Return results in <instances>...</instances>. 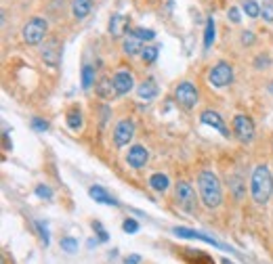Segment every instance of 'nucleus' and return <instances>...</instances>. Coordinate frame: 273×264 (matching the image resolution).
<instances>
[{
    "mask_svg": "<svg viewBox=\"0 0 273 264\" xmlns=\"http://www.w3.org/2000/svg\"><path fill=\"white\" fill-rule=\"evenodd\" d=\"M198 189H200V197L202 203L206 208H219L223 201V189H221V181L212 170H202L198 174Z\"/></svg>",
    "mask_w": 273,
    "mask_h": 264,
    "instance_id": "nucleus-1",
    "label": "nucleus"
},
{
    "mask_svg": "<svg viewBox=\"0 0 273 264\" xmlns=\"http://www.w3.org/2000/svg\"><path fill=\"white\" fill-rule=\"evenodd\" d=\"M250 193H252V199L257 203H267L269 201L271 193H273V176H271V170L265 164H259L252 170Z\"/></svg>",
    "mask_w": 273,
    "mask_h": 264,
    "instance_id": "nucleus-2",
    "label": "nucleus"
},
{
    "mask_svg": "<svg viewBox=\"0 0 273 264\" xmlns=\"http://www.w3.org/2000/svg\"><path fill=\"white\" fill-rule=\"evenodd\" d=\"M46 30H48L46 19H42V17H32V19L23 25L21 36L30 46H38L46 36Z\"/></svg>",
    "mask_w": 273,
    "mask_h": 264,
    "instance_id": "nucleus-3",
    "label": "nucleus"
},
{
    "mask_svg": "<svg viewBox=\"0 0 273 264\" xmlns=\"http://www.w3.org/2000/svg\"><path fill=\"white\" fill-rule=\"evenodd\" d=\"M175 197H177V203H179V208L183 210V212H187L189 216L196 212V191H194V187L187 181H179L177 183Z\"/></svg>",
    "mask_w": 273,
    "mask_h": 264,
    "instance_id": "nucleus-4",
    "label": "nucleus"
},
{
    "mask_svg": "<svg viewBox=\"0 0 273 264\" xmlns=\"http://www.w3.org/2000/svg\"><path fill=\"white\" fill-rule=\"evenodd\" d=\"M175 101H177V105H181L183 109H194L196 103H198V88L189 80L181 82L175 88Z\"/></svg>",
    "mask_w": 273,
    "mask_h": 264,
    "instance_id": "nucleus-5",
    "label": "nucleus"
},
{
    "mask_svg": "<svg viewBox=\"0 0 273 264\" xmlns=\"http://www.w3.org/2000/svg\"><path fill=\"white\" fill-rule=\"evenodd\" d=\"M208 82L216 88H223V86H229L233 82V69L227 61H219L208 74Z\"/></svg>",
    "mask_w": 273,
    "mask_h": 264,
    "instance_id": "nucleus-6",
    "label": "nucleus"
},
{
    "mask_svg": "<svg viewBox=\"0 0 273 264\" xmlns=\"http://www.w3.org/2000/svg\"><path fill=\"white\" fill-rule=\"evenodd\" d=\"M233 134L242 140V143H250L254 138V122L252 118L244 115V113H237L233 118Z\"/></svg>",
    "mask_w": 273,
    "mask_h": 264,
    "instance_id": "nucleus-7",
    "label": "nucleus"
},
{
    "mask_svg": "<svg viewBox=\"0 0 273 264\" xmlns=\"http://www.w3.org/2000/svg\"><path fill=\"white\" fill-rule=\"evenodd\" d=\"M132 136H134V122L128 120V118L118 122L116 128H114V143H116V147H126L132 140Z\"/></svg>",
    "mask_w": 273,
    "mask_h": 264,
    "instance_id": "nucleus-8",
    "label": "nucleus"
},
{
    "mask_svg": "<svg viewBox=\"0 0 273 264\" xmlns=\"http://www.w3.org/2000/svg\"><path fill=\"white\" fill-rule=\"evenodd\" d=\"M175 231V235L177 237H183V239H198V241H204V243H210V245H214V248H219V250H229L225 243H221V241H216L214 237H210V235H206V233H200V231H194V228H185V226H177V228H173Z\"/></svg>",
    "mask_w": 273,
    "mask_h": 264,
    "instance_id": "nucleus-9",
    "label": "nucleus"
},
{
    "mask_svg": "<svg viewBox=\"0 0 273 264\" xmlns=\"http://www.w3.org/2000/svg\"><path fill=\"white\" fill-rule=\"evenodd\" d=\"M42 61L50 67H57L61 63V44L57 38H48L42 46Z\"/></svg>",
    "mask_w": 273,
    "mask_h": 264,
    "instance_id": "nucleus-10",
    "label": "nucleus"
},
{
    "mask_svg": "<svg viewBox=\"0 0 273 264\" xmlns=\"http://www.w3.org/2000/svg\"><path fill=\"white\" fill-rule=\"evenodd\" d=\"M147 160H149V151H147L143 145H132V147L128 149L126 162H128L130 168L139 170V168H143V166L147 164Z\"/></svg>",
    "mask_w": 273,
    "mask_h": 264,
    "instance_id": "nucleus-11",
    "label": "nucleus"
},
{
    "mask_svg": "<svg viewBox=\"0 0 273 264\" xmlns=\"http://www.w3.org/2000/svg\"><path fill=\"white\" fill-rule=\"evenodd\" d=\"M200 120H202V124H206V126L216 128V130H219L221 134H223L225 138L229 136V130H227V126H225L223 118H221V113H216V111H212V109H206V111H202Z\"/></svg>",
    "mask_w": 273,
    "mask_h": 264,
    "instance_id": "nucleus-12",
    "label": "nucleus"
},
{
    "mask_svg": "<svg viewBox=\"0 0 273 264\" xmlns=\"http://www.w3.org/2000/svg\"><path fill=\"white\" fill-rule=\"evenodd\" d=\"M114 88H116V93L118 97H122V95H128L132 91V86H134V78L130 72H118L114 74Z\"/></svg>",
    "mask_w": 273,
    "mask_h": 264,
    "instance_id": "nucleus-13",
    "label": "nucleus"
},
{
    "mask_svg": "<svg viewBox=\"0 0 273 264\" xmlns=\"http://www.w3.org/2000/svg\"><path fill=\"white\" fill-rule=\"evenodd\" d=\"M124 32H128V17L114 13L110 17V34L114 38H120V36H124Z\"/></svg>",
    "mask_w": 273,
    "mask_h": 264,
    "instance_id": "nucleus-14",
    "label": "nucleus"
},
{
    "mask_svg": "<svg viewBox=\"0 0 273 264\" xmlns=\"http://www.w3.org/2000/svg\"><path fill=\"white\" fill-rule=\"evenodd\" d=\"M89 195L97 201V203H105V206H120V201L118 199H114L110 193L103 189V187H99V185H93L91 189H89Z\"/></svg>",
    "mask_w": 273,
    "mask_h": 264,
    "instance_id": "nucleus-15",
    "label": "nucleus"
},
{
    "mask_svg": "<svg viewBox=\"0 0 273 264\" xmlns=\"http://www.w3.org/2000/svg\"><path fill=\"white\" fill-rule=\"evenodd\" d=\"M137 97L141 101H151L158 97V84L153 82V78H147L139 88H137Z\"/></svg>",
    "mask_w": 273,
    "mask_h": 264,
    "instance_id": "nucleus-16",
    "label": "nucleus"
},
{
    "mask_svg": "<svg viewBox=\"0 0 273 264\" xmlns=\"http://www.w3.org/2000/svg\"><path fill=\"white\" fill-rule=\"evenodd\" d=\"M95 91H97L99 97H103V99H114V97L118 95V93H116V88H114V80H110V78H101V80H97Z\"/></svg>",
    "mask_w": 273,
    "mask_h": 264,
    "instance_id": "nucleus-17",
    "label": "nucleus"
},
{
    "mask_svg": "<svg viewBox=\"0 0 273 264\" xmlns=\"http://www.w3.org/2000/svg\"><path fill=\"white\" fill-rule=\"evenodd\" d=\"M93 11V0H74L72 3V15L76 19H84Z\"/></svg>",
    "mask_w": 273,
    "mask_h": 264,
    "instance_id": "nucleus-18",
    "label": "nucleus"
},
{
    "mask_svg": "<svg viewBox=\"0 0 273 264\" xmlns=\"http://www.w3.org/2000/svg\"><path fill=\"white\" fill-rule=\"evenodd\" d=\"M168 185H170L168 176H166V174H162V172H156V174H151V176H149V187H151L153 191L162 193V191H166V189H168Z\"/></svg>",
    "mask_w": 273,
    "mask_h": 264,
    "instance_id": "nucleus-19",
    "label": "nucleus"
},
{
    "mask_svg": "<svg viewBox=\"0 0 273 264\" xmlns=\"http://www.w3.org/2000/svg\"><path fill=\"white\" fill-rule=\"evenodd\" d=\"M65 122H67V126H70L72 130H80L82 128V111L78 107L70 109L67 115H65Z\"/></svg>",
    "mask_w": 273,
    "mask_h": 264,
    "instance_id": "nucleus-20",
    "label": "nucleus"
},
{
    "mask_svg": "<svg viewBox=\"0 0 273 264\" xmlns=\"http://www.w3.org/2000/svg\"><path fill=\"white\" fill-rule=\"evenodd\" d=\"M122 48H124V52H126L128 57H132V55H137V52H141V50H143V46H141V40L137 38V36H128V38L124 40Z\"/></svg>",
    "mask_w": 273,
    "mask_h": 264,
    "instance_id": "nucleus-21",
    "label": "nucleus"
},
{
    "mask_svg": "<svg viewBox=\"0 0 273 264\" xmlns=\"http://www.w3.org/2000/svg\"><path fill=\"white\" fill-rule=\"evenodd\" d=\"M95 84V67L93 65H82V88L89 91Z\"/></svg>",
    "mask_w": 273,
    "mask_h": 264,
    "instance_id": "nucleus-22",
    "label": "nucleus"
},
{
    "mask_svg": "<svg viewBox=\"0 0 273 264\" xmlns=\"http://www.w3.org/2000/svg\"><path fill=\"white\" fill-rule=\"evenodd\" d=\"M214 42V19L208 17L206 19V27H204V48H210Z\"/></svg>",
    "mask_w": 273,
    "mask_h": 264,
    "instance_id": "nucleus-23",
    "label": "nucleus"
},
{
    "mask_svg": "<svg viewBox=\"0 0 273 264\" xmlns=\"http://www.w3.org/2000/svg\"><path fill=\"white\" fill-rule=\"evenodd\" d=\"M158 52H160V48H158L156 44L143 46V50H141V59H143L147 65H151V63H156V59H158Z\"/></svg>",
    "mask_w": 273,
    "mask_h": 264,
    "instance_id": "nucleus-24",
    "label": "nucleus"
},
{
    "mask_svg": "<svg viewBox=\"0 0 273 264\" xmlns=\"http://www.w3.org/2000/svg\"><path fill=\"white\" fill-rule=\"evenodd\" d=\"M242 9H244V13L248 15V17H259L261 15V5L257 3V0H244L242 3Z\"/></svg>",
    "mask_w": 273,
    "mask_h": 264,
    "instance_id": "nucleus-25",
    "label": "nucleus"
},
{
    "mask_svg": "<svg viewBox=\"0 0 273 264\" xmlns=\"http://www.w3.org/2000/svg\"><path fill=\"white\" fill-rule=\"evenodd\" d=\"M132 36H137L141 42H143V40L149 42V40L156 38V32L149 30V27H132Z\"/></svg>",
    "mask_w": 273,
    "mask_h": 264,
    "instance_id": "nucleus-26",
    "label": "nucleus"
},
{
    "mask_svg": "<svg viewBox=\"0 0 273 264\" xmlns=\"http://www.w3.org/2000/svg\"><path fill=\"white\" fill-rule=\"evenodd\" d=\"M61 248H63V252H67V254H74V252L78 250V239H74V237H63V239H61Z\"/></svg>",
    "mask_w": 273,
    "mask_h": 264,
    "instance_id": "nucleus-27",
    "label": "nucleus"
},
{
    "mask_svg": "<svg viewBox=\"0 0 273 264\" xmlns=\"http://www.w3.org/2000/svg\"><path fill=\"white\" fill-rule=\"evenodd\" d=\"M122 228H124V233L134 235L137 231H139V222H137L134 218H126V220H124V224H122Z\"/></svg>",
    "mask_w": 273,
    "mask_h": 264,
    "instance_id": "nucleus-28",
    "label": "nucleus"
},
{
    "mask_svg": "<svg viewBox=\"0 0 273 264\" xmlns=\"http://www.w3.org/2000/svg\"><path fill=\"white\" fill-rule=\"evenodd\" d=\"M36 195L42 197V199H50L53 197V189H50L48 185H38L36 187Z\"/></svg>",
    "mask_w": 273,
    "mask_h": 264,
    "instance_id": "nucleus-29",
    "label": "nucleus"
},
{
    "mask_svg": "<svg viewBox=\"0 0 273 264\" xmlns=\"http://www.w3.org/2000/svg\"><path fill=\"white\" fill-rule=\"evenodd\" d=\"M32 128L36 132H44L48 130V122H44L42 118H32Z\"/></svg>",
    "mask_w": 273,
    "mask_h": 264,
    "instance_id": "nucleus-30",
    "label": "nucleus"
},
{
    "mask_svg": "<svg viewBox=\"0 0 273 264\" xmlns=\"http://www.w3.org/2000/svg\"><path fill=\"white\" fill-rule=\"evenodd\" d=\"M93 228H95V233L99 235V241H101V243H105V241L110 239V235L105 233V228H103V224H101V222L95 220V222H93Z\"/></svg>",
    "mask_w": 273,
    "mask_h": 264,
    "instance_id": "nucleus-31",
    "label": "nucleus"
},
{
    "mask_svg": "<svg viewBox=\"0 0 273 264\" xmlns=\"http://www.w3.org/2000/svg\"><path fill=\"white\" fill-rule=\"evenodd\" d=\"M229 19H231V23H240L242 21V15H240V9L237 7H229Z\"/></svg>",
    "mask_w": 273,
    "mask_h": 264,
    "instance_id": "nucleus-32",
    "label": "nucleus"
},
{
    "mask_svg": "<svg viewBox=\"0 0 273 264\" xmlns=\"http://www.w3.org/2000/svg\"><path fill=\"white\" fill-rule=\"evenodd\" d=\"M261 15H263L265 21H273V5H263Z\"/></svg>",
    "mask_w": 273,
    "mask_h": 264,
    "instance_id": "nucleus-33",
    "label": "nucleus"
},
{
    "mask_svg": "<svg viewBox=\"0 0 273 264\" xmlns=\"http://www.w3.org/2000/svg\"><path fill=\"white\" fill-rule=\"evenodd\" d=\"M242 44H244V46H250V44H254V34H252L250 30L242 32Z\"/></svg>",
    "mask_w": 273,
    "mask_h": 264,
    "instance_id": "nucleus-34",
    "label": "nucleus"
},
{
    "mask_svg": "<svg viewBox=\"0 0 273 264\" xmlns=\"http://www.w3.org/2000/svg\"><path fill=\"white\" fill-rule=\"evenodd\" d=\"M36 228L40 231V237H42V243H44V248L48 245V231H46V226L42 222H36Z\"/></svg>",
    "mask_w": 273,
    "mask_h": 264,
    "instance_id": "nucleus-35",
    "label": "nucleus"
},
{
    "mask_svg": "<svg viewBox=\"0 0 273 264\" xmlns=\"http://www.w3.org/2000/svg\"><path fill=\"white\" fill-rule=\"evenodd\" d=\"M254 67H257V69L269 67V57H267V55H265V57H257V59H254Z\"/></svg>",
    "mask_w": 273,
    "mask_h": 264,
    "instance_id": "nucleus-36",
    "label": "nucleus"
},
{
    "mask_svg": "<svg viewBox=\"0 0 273 264\" xmlns=\"http://www.w3.org/2000/svg\"><path fill=\"white\" fill-rule=\"evenodd\" d=\"M141 262V256L139 254H130V256H126V260H124V264H139Z\"/></svg>",
    "mask_w": 273,
    "mask_h": 264,
    "instance_id": "nucleus-37",
    "label": "nucleus"
},
{
    "mask_svg": "<svg viewBox=\"0 0 273 264\" xmlns=\"http://www.w3.org/2000/svg\"><path fill=\"white\" fill-rule=\"evenodd\" d=\"M267 91H269V93L273 95V82H269V86H267Z\"/></svg>",
    "mask_w": 273,
    "mask_h": 264,
    "instance_id": "nucleus-38",
    "label": "nucleus"
}]
</instances>
